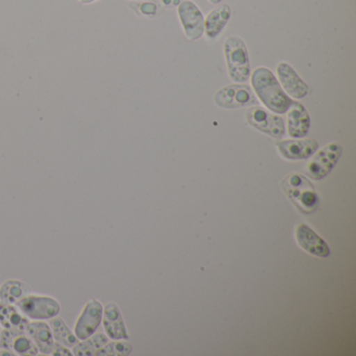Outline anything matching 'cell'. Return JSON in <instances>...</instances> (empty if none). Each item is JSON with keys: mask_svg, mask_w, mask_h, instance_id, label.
I'll return each mask as SVG.
<instances>
[{"mask_svg": "<svg viewBox=\"0 0 356 356\" xmlns=\"http://www.w3.org/2000/svg\"><path fill=\"white\" fill-rule=\"evenodd\" d=\"M252 86L261 103L275 113H285L293 103L268 68L259 67L253 72Z\"/></svg>", "mask_w": 356, "mask_h": 356, "instance_id": "1", "label": "cell"}, {"mask_svg": "<svg viewBox=\"0 0 356 356\" xmlns=\"http://www.w3.org/2000/svg\"><path fill=\"white\" fill-rule=\"evenodd\" d=\"M103 305L97 299L87 302L74 326V334L80 341L95 333L103 320Z\"/></svg>", "mask_w": 356, "mask_h": 356, "instance_id": "9", "label": "cell"}, {"mask_svg": "<svg viewBox=\"0 0 356 356\" xmlns=\"http://www.w3.org/2000/svg\"><path fill=\"white\" fill-rule=\"evenodd\" d=\"M245 116H247V122L253 128L264 134H268L273 138H281L284 135L285 128L282 118L268 113L262 108H250Z\"/></svg>", "mask_w": 356, "mask_h": 356, "instance_id": "8", "label": "cell"}, {"mask_svg": "<svg viewBox=\"0 0 356 356\" xmlns=\"http://www.w3.org/2000/svg\"><path fill=\"white\" fill-rule=\"evenodd\" d=\"M277 76L287 95L298 99L307 97L309 93V87L300 78L299 74L289 64L284 62L279 63L277 66Z\"/></svg>", "mask_w": 356, "mask_h": 356, "instance_id": "11", "label": "cell"}, {"mask_svg": "<svg viewBox=\"0 0 356 356\" xmlns=\"http://www.w3.org/2000/svg\"><path fill=\"white\" fill-rule=\"evenodd\" d=\"M287 111H289L287 114L289 134L293 138H302L306 136L310 127V118L307 110L301 104L293 102Z\"/></svg>", "mask_w": 356, "mask_h": 356, "instance_id": "16", "label": "cell"}, {"mask_svg": "<svg viewBox=\"0 0 356 356\" xmlns=\"http://www.w3.org/2000/svg\"><path fill=\"white\" fill-rule=\"evenodd\" d=\"M216 105L225 109H237L257 105L253 91L247 85H229L220 89L214 97Z\"/></svg>", "mask_w": 356, "mask_h": 356, "instance_id": "7", "label": "cell"}, {"mask_svg": "<svg viewBox=\"0 0 356 356\" xmlns=\"http://www.w3.org/2000/svg\"><path fill=\"white\" fill-rule=\"evenodd\" d=\"M0 331H1V328H0Z\"/></svg>", "mask_w": 356, "mask_h": 356, "instance_id": "27", "label": "cell"}, {"mask_svg": "<svg viewBox=\"0 0 356 356\" xmlns=\"http://www.w3.org/2000/svg\"><path fill=\"white\" fill-rule=\"evenodd\" d=\"M208 1H209L210 3H212V5H220L222 0H208Z\"/></svg>", "mask_w": 356, "mask_h": 356, "instance_id": "26", "label": "cell"}, {"mask_svg": "<svg viewBox=\"0 0 356 356\" xmlns=\"http://www.w3.org/2000/svg\"><path fill=\"white\" fill-rule=\"evenodd\" d=\"M31 293H32V289L30 285L22 281L12 279V280L6 281L0 286V301L15 305L17 302Z\"/></svg>", "mask_w": 356, "mask_h": 356, "instance_id": "19", "label": "cell"}, {"mask_svg": "<svg viewBox=\"0 0 356 356\" xmlns=\"http://www.w3.org/2000/svg\"><path fill=\"white\" fill-rule=\"evenodd\" d=\"M224 51L231 80L235 83L247 82L250 78V59L243 39L237 36L227 37Z\"/></svg>", "mask_w": 356, "mask_h": 356, "instance_id": "3", "label": "cell"}, {"mask_svg": "<svg viewBox=\"0 0 356 356\" xmlns=\"http://www.w3.org/2000/svg\"><path fill=\"white\" fill-rule=\"evenodd\" d=\"M0 349L10 350L16 355H37L39 352L26 331L6 328L0 331Z\"/></svg>", "mask_w": 356, "mask_h": 356, "instance_id": "10", "label": "cell"}, {"mask_svg": "<svg viewBox=\"0 0 356 356\" xmlns=\"http://www.w3.org/2000/svg\"><path fill=\"white\" fill-rule=\"evenodd\" d=\"M109 341L107 335L104 333H93L87 339H82L79 341L76 346L72 347V354L76 356H92L95 355L97 351L101 349L103 346Z\"/></svg>", "mask_w": 356, "mask_h": 356, "instance_id": "20", "label": "cell"}, {"mask_svg": "<svg viewBox=\"0 0 356 356\" xmlns=\"http://www.w3.org/2000/svg\"><path fill=\"white\" fill-rule=\"evenodd\" d=\"M51 355L54 356H68L74 355L72 352L70 351V348L66 346L62 345V343L55 341L54 343L53 349H51Z\"/></svg>", "mask_w": 356, "mask_h": 356, "instance_id": "23", "label": "cell"}, {"mask_svg": "<svg viewBox=\"0 0 356 356\" xmlns=\"http://www.w3.org/2000/svg\"><path fill=\"white\" fill-rule=\"evenodd\" d=\"M132 345L129 341L116 339V341H108L95 353V356H126L132 353Z\"/></svg>", "mask_w": 356, "mask_h": 356, "instance_id": "22", "label": "cell"}, {"mask_svg": "<svg viewBox=\"0 0 356 356\" xmlns=\"http://www.w3.org/2000/svg\"><path fill=\"white\" fill-rule=\"evenodd\" d=\"M341 145L333 143L316 154L306 166V174L314 180H322L330 174L341 156Z\"/></svg>", "mask_w": 356, "mask_h": 356, "instance_id": "6", "label": "cell"}, {"mask_svg": "<svg viewBox=\"0 0 356 356\" xmlns=\"http://www.w3.org/2000/svg\"><path fill=\"white\" fill-rule=\"evenodd\" d=\"M180 1H181V0H180Z\"/></svg>", "mask_w": 356, "mask_h": 356, "instance_id": "28", "label": "cell"}, {"mask_svg": "<svg viewBox=\"0 0 356 356\" xmlns=\"http://www.w3.org/2000/svg\"><path fill=\"white\" fill-rule=\"evenodd\" d=\"M26 332L36 343L40 353L44 354V355H49L51 353L55 339H54L53 332H51L49 323L43 322V321L30 322L26 326Z\"/></svg>", "mask_w": 356, "mask_h": 356, "instance_id": "17", "label": "cell"}, {"mask_svg": "<svg viewBox=\"0 0 356 356\" xmlns=\"http://www.w3.org/2000/svg\"><path fill=\"white\" fill-rule=\"evenodd\" d=\"M296 238H297L300 247L312 255L322 258H326L330 255V249L327 243L307 225L301 224L297 227Z\"/></svg>", "mask_w": 356, "mask_h": 356, "instance_id": "13", "label": "cell"}, {"mask_svg": "<svg viewBox=\"0 0 356 356\" xmlns=\"http://www.w3.org/2000/svg\"><path fill=\"white\" fill-rule=\"evenodd\" d=\"M279 153L289 160H304L314 155L318 143L314 139L283 140L276 143Z\"/></svg>", "mask_w": 356, "mask_h": 356, "instance_id": "12", "label": "cell"}, {"mask_svg": "<svg viewBox=\"0 0 356 356\" xmlns=\"http://www.w3.org/2000/svg\"><path fill=\"white\" fill-rule=\"evenodd\" d=\"M28 318L35 321L51 320L60 314L61 305L55 298L47 296H26L15 304Z\"/></svg>", "mask_w": 356, "mask_h": 356, "instance_id": "4", "label": "cell"}, {"mask_svg": "<svg viewBox=\"0 0 356 356\" xmlns=\"http://www.w3.org/2000/svg\"><path fill=\"white\" fill-rule=\"evenodd\" d=\"M286 197L305 214L312 213L318 207V197L312 183L300 174H291L281 183Z\"/></svg>", "mask_w": 356, "mask_h": 356, "instance_id": "2", "label": "cell"}, {"mask_svg": "<svg viewBox=\"0 0 356 356\" xmlns=\"http://www.w3.org/2000/svg\"><path fill=\"white\" fill-rule=\"evenodd\" d=\"M51 332H53L54 339L62 345L68 348H72L80 341V339L76 337L74 332L70 330V327L65 324L63 318L60 316H55L49 321Z\"/></svg>", "mask_w": 356, "mask_h": 356, "instance_id": "21", "label": "cell"}, {"mask_svg": "<svg viewBox=\"0 0 356 356\" xmlns=\"http://www.w3.org/2000/svg\"><path fill=\"white\" fill-rule=\"evenodd\" d=\"M141 12H143L145 15H154L156 13V10H157V7H156L154 3H143L141 5Z\"/></svg>", "mask_w": 356, "mask_h": 356, "instance_id": "24", "label": "cell"}, {"mask_svg": "<svg viewBox=\"0 0 356 356\" xmlns=\"http://www.w3.org/2000/svg\"><path fill=\"white\" fill-rule=\"evenodd\" d=\"M29 318L13 304L0 301V325L6 329L26 331Z\"/></svg>", "mask_w": 356, "mask_h": 356, "instance_id": "18", "label": "cell"}, {"mask_svg": "<svg viewBox=\"0 0 356 356\" xmlns=\"http://www.w3.org/2000/svg\"><path fill=\"white\" fill-rule=\"evenodd\" d=\"M103 325L108 337L112 339H128L126 325L122 318L120 307L113 302H110L104 307Z\"/></svg>", "mask_w": 356, "mask_h": 356, "instance_id": "14", "label": "cell"}, {"mask_svg": "<svg viewBox=\"0 0 356 356\" xmlns=\"http://www.w3.org/2000/svg\"><path fill=\"white\" fill-rule=\"evenodd\" d=\"M81 3H83V5H90V3H95L97 0H79Z\"/></svg>", "mask_w": 356, "mask_h": 356, "instance_id": "25", "label": "cell"}, {"mask_svg": "<svg viewBox=\"0 0 356 356\" xmlns=\"http://www.w3.org/2000/svg\"><path fill=\"white\" fill-rule=\"evenodd\" d=\"M177 13L186 38L189 41L201 39L204 35L205 18L200 8L191 0H183L179 3Z\"/></svg>", "mask_w": 356, "mask_h": 356, "instance_id": "5", "label": "cell"}, {"mask_svg": "<svg viewBox=\"0 0 356 356\" xmlns=\"http://www.w3.org/2000/svg\"><path fill=\"white\" fill-rule=\"evenodd\" d=\"M231 13L228 5H220L208 14L204 22V34L208 39L214 40L220 36L230 20Z\"/></svg>", "mask_w": 356, "mask_h": 356, "instance_id": "15", "label": "cell"}]
</instances>
